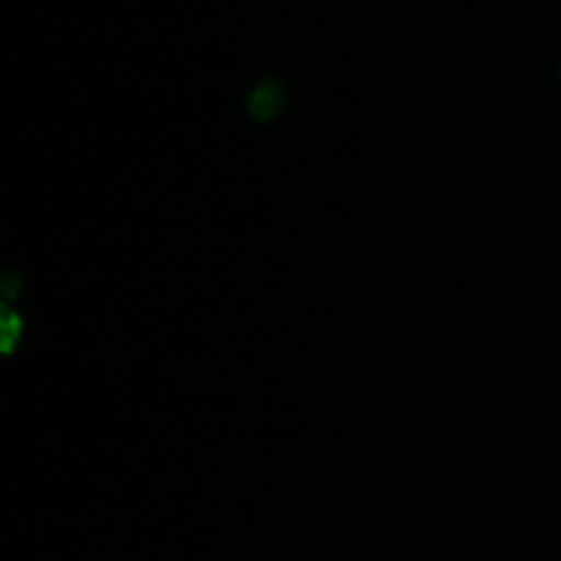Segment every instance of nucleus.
<instances>
[{
    "label": "nucleus",
    "instance_id": "obj_1",
    "mask_svg": "<svg viewBox=\"0 0 561 561\" xmlns=\"http://www.w3.org/2000/svg\"><path fill=\"white\" fill-rule=\"evenodd\" d=\"M20 323L22 321L14 316V312L11 310L3 312V351L5 354H9V351H14V337L22 332Z\"/></svg>",
    "mask_w": 561,
    "mask_h": 561
}]
</instances>
